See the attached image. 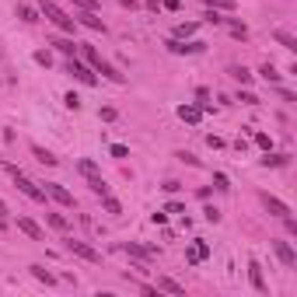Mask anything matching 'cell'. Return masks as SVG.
I'll use <instances>...</instances> for the list:
<instances>
[{
    "label": "cell",
    "mask_w": 297,
    "mask_h": 297,
    "mask_svg": "<svg viewBox=\"0 0 297 297\" xmlns=\"http://www.w3.org/2000/svg\"><path fill=\"white\" fill-rule=\"evenodd\" d=\"M39 11H42V14H46V18H49V21H53V25H56L59 32H67V35H74V28H77V21L70 18V14H67L63 7H56L53 0H39Z\"/></svg>",
    "instance_id": "obj_1"
},
{
    "label": "cell",
    "mask_w": 297,
    "mask_h": 297,
    "mask_svg": "<svg viewBox=\"0 0 297 297\" xmlns=\"http://www.w3.org/2000/svg\"><path fill=\"white\" fill-rule=\"evenodd\" d=\"M84 56H88V63H91V67H95V74H101V77H109V80H116V84H122V74H119L116 67H112V63H105V59L98 56V49H95V46H84Z\"/></svg>",
    "instance_id": "obj_2"
},
{
    "label": "cell",
    "mask_w": 297,
    "mask_h": 297,
    "mask_svg": "<svg viewBox=\"0 0 297 297\" xmlns=\"http://www.w3.org/2000/svg\"><path fill=\"white\" fill-rule=\"evenodd\" d=\"M11 175H14V185H18V189H21V193H25L28 199H35V203H46V189H39L32 178H25L18 168H11Z\"/></svg>",
    "instance_id": "obj_3"
},
{
    "label": "cell",
    "mask_w": 297,
    "mask_h": 297,
    "mask_svg": "<svg viewBox=\"0 0 297 297\" xmlns=\"http://www.w3.org/2000/svg\"><path fill=\"white\" fill-rule=\"evenodd\" d=\"M67 252H74V256L84 259V262H95V266L101 262V252H98V248H91L88 241H77V238H70V241H67Z\"/></svg>",
    "instance_id": "obj_4"
},
{
    "label": "cell",
    "mask_w": 297,
    "mask_h": 297,
    "mask_svg": "<svg viewBox=\"0 0 297 297\" xmlns=\"http://www.w3.org/2000/svg\"><path fill=\"white\" fill-rule=\"evenodd\" d=\"M67 74H74V77H77L80 84H95V80H98L91 67H84V63H80V59H74V56L67 59Z\"/></svg>",
    "instance_id": "obj_5"
},
{
    "label": "cell",
    "mask_w": 297,
    "mask_h": 297,
    "mask_svg": "<svg viewBox=\"0 0 297 297\" xmlns=\"http://www.w3.org/2000/svg\"><path fill=\"white\" fill-rule=\"evenodd\" d=\"M46 196H53L59 206H74V193L67 185H59V182H46Z\"/></svg>",
    "instance_id": "obj_6"
},
{
    "label": "cell",
    "mask_w": 297,
    "mask_h": 297,
    "mask_svg": "<svg viewBox=\"0 0 297 297\" xmlns=\"http://www.w3.org/2000/svg\"><path fill=\"white\" fill-rule=\"evenodd\" d=\"M273 252L280 256V262H283L287 269H294V266H297V252L290 248V241H273Z\"/></svg>",
    "instance_id": "obj_7"
},
{
    "label": "cell",
    "mask_w": 297,
    "mask_h": 297,
    "mask_svg": "<svg viewBox=\"0 0 297 297\" xmlns=\"http://www.w3.org/2000/svg\"><path fill=\"white\" fill-rule=\"evenodd\" d=\"M18 231H21V235H28L32 241H46V231H42L32 217H18Z\"/></svg>",
    "instance_id": "obj_8"
},
{
    "label": "cell",
    "mask_w": 297,
    "mask_h": 297,
    "mask_svg": "<svg viewBox=\"0 0 297 297\" xmlns=\"http://www.w3.org/2000/svg\"><path fill=\"white\" fill-rule=\"evenodd\" d=\"M262 203H266V210L273 214V217H290V206L283 203V199L277 196H269V193H262Z\"/></svg>",
    "instance_id": "obj_9"
},
{
    "label": "cell",
    "mask_w": 297,
    "mask_h": 297,
    "mask_svg": "<svg viewBox=\"0 0 297 297\" xmlns=\"http://www.w3.org/2000/svg\"><path fill=\"white\" fill-rule=\"evenodd\" d=\"M164 46H168L172 53H178V56H182V53H203V49H206L203 42H182V39H168Z\"/></svg>",
    "instance_id": "obj_10"
},
{
    "label": "cell",
    "mask_w": 297,
    "mask_h": 297,
    "mask_svg": "<svg viewBox=\"0 0 297 297\" xmlns=\"http://www.w3.org/2000/svg\"><path fill=\"white\" fill-rule=\"evenodd\" d=\"M206 256H210V245H206L203 238H196V245L189 248V256H185V262H189V266H196V262H203Z\"/></svg>",
    "instance_id": "obj_11"
},
{
    "label": "cell",
    "mask_w": 297,
    "mask_h": 297,
    "mask_svg": "<svg viewBox=\"0 0 297 297\" xmlns=\"http://www.w3.org/2000/svg\"><path fill=\"white\" fill-rule=\"evenodd\" d=\"M119 248H122V252H130L133 259H143V262H147V259L154 256V248H143V245H137V241H122Z\"/></svg>",
    "instance_id": "obj_12"
},
{
    "label": "cell",
    "mask_w": 297,
    "mask_h": 297,
    "mask_svg": "<svg viewBox=\"0 0 297 297\" xmlns=\"http://www.w3.org/2000/svg\"><path fill=\"white\" fill-rule=\"evenodd\" d=\"M178 119L189 122V126H196L199 119H203V112H199V105H178Z\"/></svg>",
    "instance_id": "obj_13"
},
{
    "label": "cell",
    "mask_w": 297,
    "mask_h": 297,
    "mask_svg": "<svg viewBox=\"0 0 297 297\" xmlns=\"http://www.w3.org/2000/svg\"><path fill=\"white\" fill-rule=\"evenodd\" d=\"M248 280H252L256 294H266V280H262V269H259V262H256V259L248 262Z\"/></svg>",
    "instance_id": "obj_14"
},
{
    "label": "cell",
    "mask_w": 297,
    "mask_h": 297,
    "mask_svg": "<svg viewBox=\"0 0 297 297\" xmlns=\"http://www.w3.org/2000/svg\"><path fill=\"white\" fill-rule=\"evenodd\" d=\"M80 25H84V28H91V32H105V21L98 18V14H95V11H84V14H80Z\"/></svg>",
    "instance_id": "obj_15"
},
{
    "label": "cell",
    "mask_w": 297,
    "mask_h": 297,
    "mask_svg": "<svg viewBox=\"0 0 297 297\" xmlns=\"http://www.w3.org/2000/svg\"><path fill=\"white\" fill-rule=\"evenodd\" d=\"M158 290H164V294H175V297H185V287H182V283H175L172 277H161V280H158Z\"/></svg>",
    "instance_id": "obj_16"
},
{
    "label": "cell",
    "mask_w": 297,
    "mask_h": 297,
    "mask_svg": "<svg viewBox=\"0 0 297 297\" xmlns=\"http://www.w3.org/2000/svg\"><path fill=\"white\" fill-rule=\"evenodd\" d=\"M273 39H277L280 46H283V49H290V53H297V39L290 35V32H283V28H277V32H273Z\"/></svg>",
    "instance_id": "obj_17"
},
{
    "label": "cell",
    "mask_w": 297,
    "mask_h": 297,
    "mask_svg": "<svg viewBox=\"0 0 297 297\" xmlns=\"http://www.w3.org/2000/svg\"><path fill=\"white\" fill-rule=\"evenodd\" d=\"M77 172H80V175H84V178H98V175H101V172H98V164H95V161H91V158L77 161Z\"/></svg>",
    "instance_id": "obj_18"
},
{
    "label": "cell",
    "mask_w": 297,
    "mask_h": 297,
    "mask_svg": "<svg viewBox=\"0 0 297 297\" xmlns=\"http://www.w3.org/2000/svg\"><path fill=\"white\" fill-rule=\"evenodd\" d=\"M32 154H35V161H39V164H49V168H53V164L59 161V158H53L46 147H39V143H32Z\"/></svg>",
    "instance_id": "obj_19"
},
{
    "label": "cell",
    "mask_w": 297,
    "mask_h": 297,
    "mask_svg": "<svg viewBox=\"0 0 297 297\" xmlns=\"http://www.w3.org/2000/svg\"><path fill=\"white\" fill-rule=\"evenodd\" d=\"M259 74H262V80H266V84H280V77H283L273 63H262V70H259Z\"/></svg>",
    "instance_id": "obj_20"
},
{
    "label": "cell",
    "mask_w": 297,
    "mask_h": 297,
    "mask_svg": "<svg viewBox=\"0 0 297 297\" xmlns=\"http://www.w3.org/2000/svg\"><path fill=\"white\" fill-rule=\"evenodd\" d=\"M196 21H182V25H178L175 28V39H193V35H196Z\"/></svg>",
    "instance_id": "obj_21"
},
{
    "label": "cell",
    "mask_w": 297,
    "mask_h": 297,
    "mask_svg": "<svg viewBox=\"0 0 297 297\" xmlns=\"http://www.w3.org/2000/svg\"><path fill=\"white\" fill-rule=\"evenodd\" d=\"M28 269H32V277H35V280H42V283H56V277H53L49 269H42L39 262H35V266H28Z\"/></svg>",
    "instance_id": "obj_22"
},
{
    "label": "cell",
    "mask_w": 297,
    "mask_h": 297,
    "mask_svg": "<svg viewBox=\"0 0 297 297\" xmlns=\"http://www.w3.org/2000/svg\"><path fill=\"white\" fill-rule=\"evenodd\" d=\"M231 77L238 84H252V70H245V67H231Z\"/></svg>",
    "instance_id": "obj_23"
},
{
    "label": "cell",
    "mask_w": 297,
    "mask_h": 297,
    "mask_svg": "<svg viewBox=\"0 0 297 297\" xmlns=\"http://www.w3.org/2000/svg\"><path fill=\"white\" fill-rule=\"evenodd\" d=\"M266 154H269V151H266ZM262 164H266V168H283V164H287V154H269V158H262Z\"/></svg>",
    "instance_id": "obj_24"
},
{
    "label": "cell",
    "mask_w": 297,
    "mask_h": 297,
    "mask_svg": "<svg viewBox=\"0 0 297 297\" xmlns=\"http://www.w3.org/2000/svg\"><path fill=\"white\" fill-rule=\"evenodd\" d=\"M46 220H49V224H53L56 231H67V227H70V220L63 217V214H46Z\"/></svg>",
    "instance_id": "obj_25"
},
{
    "label": "cell",
    "mask_w": 297,
    "mask_h": 297,
    "mask_svg": "<svg viewBox=\"0 0 297 297\" xmlns=\"http://www.w3.org/2000/svg\"><path fill=\"white\" fill-rule=\"evenodd\" d=\"M88 185H91V193H98V196H105V193H109V182H105V178H88Z\"/></svg>",
    "instance_id": "obj_26"
},
{
    "label": "cell",
    "mask_w": 297,
    "mask_h": 297,
    "mask_svg": "<svg viewBox=\"0 0 297 297\" xmlns=\"http://www.w3.org/2000/svg\"><path fill=\"white\" fill-rule=\"evenodd\" d=\"M53 46H56V49H59V53H63V56H67V59L74 56V49H77V46H74V42H70V39H56V42H53Z\"/></svg>",
    "instance_id": "obj_27"
},
{
    "label": "cell",
    "mask_w": 297,
    "mask_h": 297,
    "mask_svg": "<svg viewBox=\"0 0 297 297\" xmlns=\"http://www.w3.org/2000/svg\"><path fill=\"white\" fill-rule=\"evenodd\" d=\"M101 206H105L109 214H122V206H119V199H112V196H109V193L101 196Z\"/></svg>",
    "instance_id": "obj_28"
},
{
    "label": "cell",
    "mask_w": 297,
    "mask_h": 297,
    "mask_svg": "<svg viewBox=\"0 0 297 297\" xmlns=\"http://www.w3.org/2000/svg\"><path fill=\"white\" fill-rule=\"evenodd\" d=\"M206 7H214V11H231L235 7V0H203Z\"/></svg>",
    "instance_id": "obj_29"
},
{
    "label": "cell",
    "mask_w": 297,
    "mask_h": 297,
    "mask_svg": "<svg viewBox=\"0 0 297 297\" xmlns=\"http://www.w3.org/2000/svg\"><path fill=\"white\" fill-rule=\"evenodd\" d=\"M109 154H112V158H130V147H126V143H112V147H109Z\"/></svg>",
    "instance_id": "obj_30"
},
{
    "label": "cell",
    "mask_w": 297,
    "mask_h": 297,
    "mask_svg": "<svg viewBox=\"0 0 297 297\" xmlns=\"http://www.w3.org/2000/svg\"><path fill=\"white\" fill-rule=\"evenodd\" d=\"M18 14H21L25 21H39V11H35V7H28V4H21V7H18Z\"/></svg>",
    "instance_id": "obj_31"
},
{
    "label": "cell",
    "mask_w": 297,
    "mask_h": 297,
    "mask_svg": "<svg viewBox=\"0 0 297 297\" xmlns=\"http://www.w3.org/2000/svg\"><path fill=\"white\" fill-rule=\"evenodd\" d=\"M256 143L262 151H273V137H269V133H256Z\"/></svg>",
    "instance_id": "obj_32"
},
{
    "label": "cell",
    "mask_w": 297,
    "mask_h": 297,
    "mask_svg": "<svg viewBox=\"0 0 297 297\" xmlns=\"http://www.w3.org/2000/svg\"><path fill=\"white\" fill-rule=\"evenodd\" d=\"M231 35H235V39H248V28L238 25V21H231Z\"/></svg>",
    "instance_id": "obj_33"
},
{
    "label": "cell",
    "mask_w": 297,
    "mask_h": 297,
    "mask_svg": "<svg viewBox=\"0 0 297 297\" xmlns=\"http://www.w3.org/2000/svg\"><path fill=\"white\" fill-rule=\"evenodd\" d=\"M63 105H67V109H74V112H77V109H80V98H77V95H74V91H70V95H63Z\"/></svg>",
    "instance_id": "obj_34"
},
{
    "label": "cell",
    "mask_w": 297,
    "mask_h": 297,
    "mask_svg": "<svg viewBox=\"0 0 297 297\" xmlns=\"http://www.w3.org/2000/svg\"><path fill=\"white\" fill-rule=\"evenodd\" d=\"M203 217L210 220V224H217V220H220V210H217V206H206V210H203Z\"/></svg>",
    "instance_id": "obj_35"
},
{
    "label": "cell",
    "mask_w": 297,
    "mask_h": 297,
    "mask_svg": "<svg viewBox=\"0 0 297 297\" xmlns=\"http://www.w3.org/2000/svg\"><path fill=\"white\" fill-rule=\"evenodd\" d=\"M238 101H241V105H259V98L252 95V91H241V95H238Z\"/></svg>",
    "instance_id": "obj_36"
},
{
    "label": "cell",
    "mask_w": 297,
    "mask_h": 297,
    "mask_svg": "<svg viewBox=\"0 0 297 297\" xmlns=\"http://www.w3.org/2000/svg\"><path fill=\"white\" fill-rule=\"evenodd\" d=\"M35 63H42V67H49V63H53V56H49V49H39V53H35Z\"/></svg>",
    "instance_id": "obj_37"
},
{
    "label": "cell",
    "mask_w": 297,
    "mask_h": 297,
    "mask_svg": "<svg viewBox=\"0 0 297 297\" xmlns=\"http://www.w3.org/2000/svg\"><path fill=\"white\" fill-rule=\"evenodd\" d=\"M74 4H80L84 11H98V0H74Z\"/></svg>",
    "instance_id": "obj_38"
},
{
    "label": "cell",
    "mask_w": 297,
    "mask_h": 297,
    "mask_svg": "<svg viewBox=\"0 0 297 297\" xmlns=\"http://www.w3.org/2000/svg\"><path fill=\"white\" fill-rule=\"evenodd\" d=\"M164 214H185V206H182V203H168V206H164Z\"/></svg>",
    "instance_id": "obj_39"
},
{
    "label": "cell",
    "mask_w": 297,
    "mask_h": 297,
    "mask_svg": "<svg viewBox=\"0 0 297 297\" xmlns=\"http://www.w3.org/2000/svg\"><path fill=\"white\" fill-rule=\"evenodd\" d=\"M214 182H217V189H231L227 185V175H214Z\"/></svg>",
    "instance_id": "obj_40"
},
{
    "label": "cell",
    "mask_w": 297,
    "mask_h": 297,
    "mask_svg": "<svg viewBox=\"0 0 297 297\" xmlns=\"http://www.w3.org/2000/svg\"><path fill=\"white\" fill-rule=\"evenodd\" d=\"M151 220H154V224H164V220H168V214H164V210H158V214H151Z\"/></svg>",
    "instance_id": "obj_41"
},
{
    "label": "cell",
    "mask_w": 297,
    "mask_h": 297,
    "mask_svg": "<svg viewBox=\"0 0 297 297\" xmlns=\"http://www.w3.org/2000/svg\"><path fill=\"white\" fill-rule=\"evenodd\" d=\"M161 4H164L168 11H178V7H182V0H161Z\"/></svg>",
    "instance_id": "obj_42"
},
{
    "label": "cell",
    "mask_w": 297,
    "mask_h": 297,
    "mask_svg": "<svg viewBox=\"0 0 297 297\" xmlns=\"http://www.w3.org/2000/svg\"><path fill=\"white\" fill-rule=\"evenodd\" d=\"M0 220H7V203L0 199Z\"/></svg>",
    "instance_id": "obj_43"
},
{
    "label": "cell",
    "mask_w": 297,
    "mask_h": 297,
    "mask_svg": "<svg viewBox=\"0 0 297 297\" xmlns=\"http://www.w3.org/2000/svg\"><path fill=\"white\" fill-rule=\"evenodd\" d=\"M119 4H126V7H137V0H119Z\"/></svg>",
    "instance_id": "obj_44"
},
{
    "label": "cell",
    "mask_w": 297,
    "mask_h": 297,
    "mask_svg": "<svg viewBox=\"0 0 297 297\" xmlns=\"http://www.w3.org/2000/svg\"><path fill=\"white\" fill-rule=\"evenodd\" d=\"M0 168H4V158H0Z\"/></svg>",
    "instance_id": "obj_45"
}]
</instances>
